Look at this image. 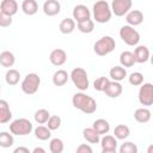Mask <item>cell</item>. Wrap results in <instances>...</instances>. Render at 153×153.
Here are the masks:
<instances>
[{
  "instance_id": "cell-1",
  "label": "cell",
  "mask_w": 153,
  "mask_h": 153,
  "mask_svg": "<svg viewBox=\"0 0 153 153\" xmlns=\"http://www.w3.org/2000/svg\"><path fill=\"white\" fill-rule=\"evenodd\" d=\"M72 104L75 109L80 110L85 115H91L97 111V102L91 97L84 93V91L76 92L72 97Z\"/></svg>"
},
{
  "instance_id": "cell-2",
  "label": "cell",
  "mask_w": 153,
  "mask_h": 153,
  "mask_svg": "<svg viewBox=\"0 0 153 153\" xmlns=\"http://www.w3.org/2000/svg\"><path fill=\"white\" fill-rule=\"evenodd\" d=\"M92 14L94 20L99 24H105L110 22L112 17V12L109 2L105 0H98L97 2H94L92 7Z\"/></svg>"
},
{
  "instance_id": "cell-3",
  "label": "cell",
  "mask_w": 153,
  "mask_h": 153,
  "mask_svg": "<svg viewBox=\"0 0 153 153\" xmlns=\"http://www.w3.org/2000/svg\"><path fill=\"white\" fill-rule=\"evenodd\" d=\"M116 48V42L111 36H103L93 44V51L98 56H106Z\"/></svg>"
},
{
  "instance_id": "cell-4",
  "label": "cell",
  "mask_w": 153,
  "mask_h": 153,
  "mask_svg": "<svg viewBox=\"0 0 153 153\" xmlns=\"http://www.w3.org/2000/svg\"><path fill=\"white\" fill-rule=\"evenodd\" d=\"M69 78L73 82V85L79 90V91H86L90 86L88 81V75L87 72L82 67H75L72 69Z\"/></svg>"
},
{
  "instance_id": "cell-5",
  "label": "cell",
  "mask_w": 153,
  "mask_h": 153,
  "mask_svg": "<svg viewBox=\"0 0 153 153\" xmlns=\"http://www.w3.org/2000/svg\"><path fill=\"white\" fill-rule=\"evenodd\" d=\"M33 126L27 118H17L10 123V131L17 136H26L31 134Z\"/></svg>"
},
{
  "instance_id": "cell-6",
  "label": "cell",
  "mask_w": 153,
  "mask_h": 153,
  "mask_svg": "<svg viewBox=\"0 0 153 153\" xmlns=\"http://www.w3.org/2000/svg\"><path fill=\"white\" fill-rule=\"evenodd\" d=\"M41 85V78L37 73H29L25 75V78L22 80L20 88L25 94H35Z\"/></svg>"
},
{
  "instance_id": "cell-7",
  "label": "cell",
  "mask_w": 153,
  "mask_h": 153,
  "mask_svg": "<svg viewBox=\"0 0 153 153\" xmlns=\"http://www.w3.org/2000/svg\"><path fill=\"white\" fill-rule=\"evenodd\" d=\"M120 37L127 45L130 47H136L140 42V33L136 29H134V26H130L128 24L123 25L120 29Z\"/></svg>"
},
{
  "instance_id": "cell-8",
  "label": "cell",
  "mask_w": 153,
  "mask_h": 153,
  "mask_svg": "<svg viewBox=\"0 0 153 153\" xmlns=\"http://www.w3.org/2000/svg\"><path fill=\"white\" fill-rule=\"evenodd\" d=\"M137 99L141 105L147 108L153 104V85L151 82H142L140 85Z\"/></svg>"
},
{
  "instance_id": "cell-9",
  "label": "cell",
  "mask_w": 153,
  "mask_h": 153,
  "mask_svg": "<svg viewBox=\"0 0 153 153\" xmlns=\"http://www.w3.org/2000/svg\"><path fill=\"white\" fill-rule=\"evenodd\" d=\"M131 0H112L110 8L112 14H115L116 17H123L131 10Z\"/></svg>"
},
{
  "instance_id": "cell-10",
  "label": "cell",
  "mask_w": 153,
  "mask_h": 153,
  "mask_svg": "<svg viewBox=\"0 0 153 153\" xmlns=\"http://www.w3.org/2000/svg\"><path fill=\"white\" fill-rule=\"evenodd\" d=\"M99 143L103 153H115L117 151V139L114 135H103Z\"/></svg>"
},
{
  "instance_id": "cell-11",
  "label": "cell",
  "mask_w": 153,
  "mask_h": 153,
  "mask_svg": "<svg viewBox=\"0 0 153 153\" xmlns=\"http://www.w3.org/2000/svg\"><path fill=\"white\" fill-rule=\"evenodd\" d=\"M49 61L53 66H56V67H60L62 65L66 63L67 61V53L61 49V48H56L54 50H51L50 55H49Z\"/></svg>"
},
{
  "instance_id": "cell-12",
  "label": "cell",
  "mask_w": 153,
  "mask_h": 153,
  "mask_svg": "<svg viewBox=\"0 0 153 153\" xmlns=\"http://www.w3.org/2000/svg\"><path fill=\"white\" fill-rule=\"evenodd\" d=\"M91 18V11L88 10V7L86 5L79 4L76 6H74L73 8V19L75 20V23L86 20Z\"/></svg>"
},
{
  "instance_id": "cell-13",
  "label": "cell",
  "mask_w": 153,
  "mask_h": 153,
  "mask_svg": "<svg viewBox=\"0 0 153 153\" xmlns=\"http://www.w3.org/2000/svg\"><path fill=\"white\" fill-rule=\"evenodd\" d=\"M103 92H104L109 98H117V97H120V96L122 94V92H123V86L120 84V81L110 80Z\"/></svg>"
},
{
  "instance_id": "cell-14",
  "label": "cell",
  "mask_w": 153,
  "mask_h": 153,
  "mask_svg": "<svg viewBox=\"0 0 153 153\" xmlns=\"http://www.w3.org/2000/svg\"><path fill=\"white\" fill-rule=\"evenodd\" d=\"M43 12L45 16L48 17H54L56 14L60 13L61 11V4L59 2V0H45L42 7Z\"/></svg>"
},
{
  "instance_id": "cell-15",
  "label": "cell",
  "mask_w": 153,
  "mask_h": 153,
  "mask_svg": "<svg viewBox=\"0 0 153 153\" xmlns=\"http://www.w3.org/2000/svg\"><path fill=\"white\" fill-rule=\"evenodd\" d=\"M126 22L130 26H139L143 22V13L140 10H130L126 14Z\"/></svg>"
},
{
  "instance_id": "cell-16",
  "label": "cell",
  "mask_w": 153,
  "mask_h": 153,
  "mask_svg": "<svg viewBox=\"0 0 153 153\" xmlns=\"http://www.w3.org/2000/svg\"><path fill=\"white\" fill-rule=\"evenodd\" d=\"M18 2L16 0H2L0 2V12L13 17L18 12Z\"/></svg>"
},
{
  "instance_id": "cell-17",
  "label": "cell",
  "mask_w": 153,
  "mask_h": 153,
  "mask_svg": "<svg viewBox=\"0 0 153 153\" xmlns=\"http://www.w3.org/2000/svg\"><path fill=\"white\" fill-rule=\"evenodd\" d=\"M133 54L136 63H145L149 60V49L146 45H136Z\"/></svg>"
},
{
  "instance_id": "cell-18",
  "label": "cell",
  "mask_w": 153,
  "mask_h": 153,
  "mask_svg": "<svg viewBox=\"0 0 153 153\" xmlns=\"http://www.w3.org/2000/svg\"><path fill=\"white\" fill-rule=\"evenodd\" d=\"M12 120V111L5 99H0V124L8 123Z\"/></svg>"
},
{
  "instance_id": "cell-19",
  "label": "cell",
  "mask_w": 153,
  "mask_h": 153,
  "mask_svg": "<svg viewBox=\"0 0 153 153\" xmlns=\"http://www.w3.org/2000/svg\"><path fill=\"white\" fill-rule=\"evenodd\" d=\"M152 117V112L147 106L139 108L134 111V120L139 123H147Z\"/></svg>"
},
{
  "instance_id": "cell-20",
  "label": "cell",
  "mask_w": 153,
  "mask_h": 153,
  "mask_svg": "<svg viewBox=\"0 0 153 153\" xmlns=\"http://www.w3.org/2000/svg\"><path fill=\"white\" fill-rule=\"evenodd\" d=\"M75 26H76V23L73 18H65L59 24V30L63 35H69L75 30Z\"/></svg>"
},
{
  "instance_id": "cell-21",
  "label": "cell",
  "mask_w": 153,
  "mask_h": 153,
  "mask_svg": "<svg viewBox=\"0 0 153 153\" xmlns=\"http://www.w3.org/2000/svg\"><path fill=\"white\" fill-rule=\"evenodd\" d=\"M20 7L26 16H33L38 11V4L36 0H23Z\"/></svg>"
},
{
  "instance_id": "cell-22",
  "label": "cell",
  "mask_w": 153,
  "mask_h": 153,
  "mask_svg": "<svg viewBox=\"0 0 153 153\" xmlns=\"http://www.w3.org/2000/svg\"><path fill=\"white\" fill-rule=\"evenodd\" d=\"M109 76L111 78V80L115 81H122L126 76H127V69L124 67L120 66H115L109 71Z\"/></svg>"
},
{
  "instance_id": "cell-23",
  "label": "cell",
  "mask_w": 153,
  "mask_h": 153,
  "mask_svg": "<svg viewBox=\"0 0 153 153\" xmlns=\"http://www.w3.org/2000/svg\"><path fill=\"white\" fill-rule=\"evenodd\" d=\"M69 79V74L65 69H57L53 74V84L55 86H63Z\"/></svg>"
},
{
  "instance_id": "cell-24",
  "label": "cell",
  "mask_w": 153,
  "mask_h": 153,
  "mask_svg": "<svg viewBox=\"0 0 153 153\" xmlns=\"http://www.w3.org/2000/svg\"><path fill=\"white\" fill-rule=\"evenodd\" d=\"M92 128H93L99 135H105V134H108L109 130H110V123H109L106 120H104V118H98V120H96V121L93 122Z\"/></svg>"
},
{
  "instance_id": "cell-25",
  "label": "cell",
  "mask_w": 153,
  "mask_h": 153,
  "mask_svg": "<svg viewBox=\"0 0 153 153\" xmlns=\"http://www.w3.org/2000/svg\"><path fill=\"white\" fill-rule=\"evenodd\" d=\"M16 62V57H14V54L10 50H4L0 53V65L2 67H6V68H10L14 65Z\"/></svg>"
},
{
  "instance_id": "cell-26",
  "label": "cell",
  "mask_w": 153,
  "mask_h": 153,
  "mask_svg": "<svg viewBox=\"0 0 153 153\" xmlns=\"http://www.w3.org/2000/svg\"><path fill=\"white\" fill-rule=\"evenodd\" d=\"M120 63L122 67L124 68H128V67H133L136 62H135V57H134V54L131 51H122L121 55H120Z\"/></svg>"
},
{
  "instance_id": "cell-27",
  "label": "cell",
  "mask_w": 153,
  "mask_h": 153,
  "mask_svg": "<svg viewBox=\"0 0 153 153\" xmlns=\"http://www.w3.org/2000/svg\"><path fill=\"white\" fill-rule=\"evenodd\" d=\"M35 137L41 140V141H47L51 137V130L47 126H38L33 129Z\"/></svg>"
},
{
  "instance_id": "cell-28",
  "label": "cell",
  "mask_w": 153,
  "mask_h": 153,
  "mask_svg": "<svg viewBox=\"0 0 153 153\" xmlns=\"http://www.w3.org/2000/svg\"><path fill=\"white\" fill-rule=\"evenodd\" d=\"M82 136L88 143H99V141H100V135L92 127L85 128L82 130Z\"/></svg>"
},
{
  "instance_id": "cell-29",
  "label": "cell",
  "mask_w": 153,
  "mask_h": 153,
  "mask_svg": "<svg viewBox=\"0 0 153 153\" xmlns=\"http://www.w3.org/2000/svg\"><path fill=\"white\" fill-rule=\"evenodd\" d=\"M19 80H20V73H19V71H17L14 68H10L6 72V74H5V81H6L7 85L14 86V85H17L19 82Z\"/></svg>"
},
{
  "instance_id": "cell-30",
  "label": "cell",
  "mask_w": 153,
  "mask_h": 153,
  "mask_svg": "<svg viewBox=\"0 0 153 153\" xmlns=\"http://www.w3.org/2000/svg\"><path fill=\"white\" fill-rule=\"evenodd\" d=\"M130 135V129L126 124H118L114 129V136L117 140H126Z\"/></svg>"
},
{
  "instance_id": "cell-31",
  "label": "cell",
  "mask_w": 153,
  "mask_h": 153,
  "mask_svg": "<svg viewBox=\"0 0 153 153\" xmlns=\"http://www.w3.org/2000/svg\"><path fill=\"white\" fill-rule=\"evenodd\" d=\"M14 143V137L11 131H0V147L10 148Z\"/></svg>"
},
{
  "instance_id": "cell-32",
  "label": "cell",
  "mask_w": 153,
  "mask_h": 153,
  "mask_svg": "<svg viewBox=\"0 0 153 153\" xmlns=\"http://www.w3.org/2000/svg\"><path fill=\"white\" fill-rule=\"evenodd\" d=\"M76 29L81 33H91L94 29V22L91 18L82 20V22H79V23H76Z\"/></svg>"
},
{
  "instance_id": "cell-33",
  "label": "cell",
  "mask_w": 153,
  "mask_h": 153,
  "mask_svg": "<svg viewBox=\"0 0 153 153\" xmlns=\"http://www.w3.org/2000/svg\"><path fill=\"white\" fill-rule=\"evenodd\" d=\"M49 116H50V112L47 109H38L35 112L33 118H35V122L38 123V124H45Z\"/></svg>"
},
{
  "instance_id": "cell-34",
  "label": "cell",
  "mask_w": 153,
  "mask_h": 153,
  "mask_svg": "<svg viewBox=\"0 0 153 153\" xmlns=\"http://www.w3.org/2000/svg\"><path fill=\"white\" fill-rule=\"evenodd\" d=\"M63 148H65V145H63V141L61 139L54 137V139L50 140V142H49V151L51 153H62Z\"/></svg>"
},
{
  "instance_id": "cell-35",
  "label": "cell",
  "mask_w": 153,
  "mask_h": 153,
  "mask_svg": "<svg viewBox=\"0 0 153 153\" xmlns=\"http://www.w3.org/2000/svg\"><path fill=\"white\" fill-rule=\"evenodd\" d=\"M61 117L57 116V115H50L48 121H47V127L50 129V130H57L60 127H61Z\"/></svg>"
},
{
  "instance_id": "cell-36",
  "label": "cell",
  "mask_w": 153,
  "mask_h": 153,
  "mask_svg": "<svg viewBox=\"0 0 153 153\" xmlns=\"http://www.w3.org/2000/svg\"><path fill=\"white\" fill-rule=\"evenodd\" d=\"M128 81L133 86H140L143 82V74L140 72H133L128 76Z\"/></svg>"
},
{
  "instance_id": "cell-37",
  "label": "cell",
  "mask_w": 153,
  "mask_h": 153,
  "mask_svg": "<svg viewBox=\"0 0 153 153\" xmlns=\"http://www.w3.org/2000/svg\"><path fill=\"white\" fill-rule=\"evenodd\" d=\"M109 81H110L109 78H106V76H99V78H97L93 81V88L96 91H98V92H103L105 90V87H106V85H108Z\"/></svg>"
},
{
  "instance_id": "cell-38",
  "label": "cell",
  "mask_w": 153,
  "mask_h": 153,
  "mask_svg": "<svg viewBox=\"0 0 153 153\" xmlns=\"http://www.w3.org/2000/svg\"><path fill=\"white\" fill-rule=\"evenodd\" d=\"M118 151H120V153H137L139 148H137L136 143H134L131 141H126L124 143L121 145Z\"/></svg>"
},
{
  "instance_id": "cell-39",
  "label": "cell",
  "mask_w": 153,
  "mask_h": 153,
  "mask_svg": "<svg viewBox=\"0 0 153 153\" xmlns=\"http://www.w3.org/2000/svg\"><path fill=\"white\" fill-rule=\"evenodd\" d=\"M12 24V17L0 12V27H8Z\"/></svg>"
},
{
  "instance_id": "cell-40",
  "label": "cell",
  "mask_w": 153,
  "mask_h": 153,
  "mask_svg": "<svg viewBox=\"0 0 153 153\" xmlns=\"http://www.w3.org/2000/svg\"><path fill=\"white\" fill-rule=\"evenodd\" d=\"M92 147L87 143H81L76 147V153H92Z\"/></svg>"
},
{
  "instance_id": "cell-41",
  "label": "cell",
  "mask_w": 153,
  "mask_h": 153,
  "mask_svg": "<svg viewBox=\"0 0 153 153\" xmlns=\"http://www.w3.org/2000/svg\"><path fill=\"white\" fill-rule=\"evenodd\" d=\"M13 152H14V153H30V149H29V148H26V147L19 146V147L14 148V151H13Z\"/></svg>"
},
{
  "instance_id": "cell-42",
  "label": "cell",
  "mask_w": 153,
  "mask_h": 153,
  "mask_svg": "<svg viewBox=\"0 0 153 153\" xmlns=\"http://www.w3.org/2000/svg\"><path fill=\"white\" fill-rule=\"evenodd\" d=\"M32 153H45V149L42 147H35L32 149Z\"/></svg>"
},
{
  "instance_id": "cell-43",
  "label": "cell",
  "mask_w": 153,
  "mask_h": 153,
  "mask_svg": "<svg viewBox=\"0 0 153 153\" xmlns=\"http://www.w3.org/2000/svg\"><path fill=\"white\" fill-rule=\"evenodd\" d=\"M0 92H1V86H0Z\"/></svg>"
}]
</instances>
